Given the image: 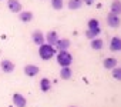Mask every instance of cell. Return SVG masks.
<instances>
[{
	"mask_svg": "<svg viewBox=\"0 0 121 107\" xmlns=\"http://www.w3.org/2000/svg\"><path fill=\"white\" fill-rule=\"evenodd\" d=\"M54 54H56V49L53 46H50L47 43L39 46V56L41 60H50V59H53Z\"/></svg>",
	"mask_w": 121,
	"mask_h": 107,
	"instance_id": "cell-1",
	"label": "cell"
},
{
	"mask_svg": "<svg viewBox=\"0 0 121 107\" xmlns=\"http://www.w3.org/2000/svg\"><path fill=\"white\" fill-rule=\"evenodd\" d=\"M56 60H57V63L61 67H70V64L73 63V56L70 54L67 50L66 51H58Z\"/></svg>",
	"mask_w": 121,
	"mask_h": 107,
	"instance_id": "cell-2",
	"label": "cell"
},
{
	"mask_svg": "<svg viewBox=\"0 0 121 107\" xmlns=\"http://www.w3.org/2000/svg\"><path fill=\"white\" fill-rule=\"evenodd\" d=\"M105 22H107V24H108L110 27H112V29H118L120 24H121V19H120V16L112 14V13H108V14H107Z\"/></svg>",
	"mask_w": 121,
	"mask_h": 107,
	"instance_id": "cell-3",
	"label": "cell"
},
{
	"mask_svg": "<svg viewBox=\"0 0 121 107\" xmlns=\"http://www.w3.org/2000/svg\"><path fill=\"white\" fill-rule=\"evenodd\" d=\"M71 46V41L70 39H58L57 43H56V51H66L69 50V47Z\"/></svg>",
	"mask_w": 121,
	"mask_h": 107,
	"instance_id": "cell-4",
	"label": "cell"
},
{
	"mask_svg": "<svg viewBox=\"0 0 121 107\" xmlns=\"http://www.w3.org/2000/svg\"><path fill=\"white\" fill-rule=\"evenodd\" d=\"M39 73H40L39 66H36V64H27V66H24V74L27 77H34Z\"/></svg>",
	"mask_w": 121,
	"mask_h": 107,
	"instance_id": "cell-5",
	"label": "cell"
},
{
	"mask_svg": "<svg viewBox=\"0 0 121 107\" xmlns=\"http://www.w3.org/2000/svg\"><path fill=\"white\" fill-rule=\"evenodd\" d=\"M13 104H14L16 107H26L27 100H26V97H24L23 94L14 93V94H13Z\"/></svg>",
	"mask_w": 121,
	"mask_h": 107,
	"instance_id": "cell-6",
	"label": "cell"
},
{
	"mask_svg": "<svg viewBox=\"0 0 121 107\" xmlns=\"http://www.w3.org/2000/svg\"><path fill=\"white\" fill-rule=\"evenodd\" d=\"M31 39H33V43L37 44V46H41V44H44V41H46L44 34H43V31H40V30H34L33 34H31Z\"/></svg>",
	"mask_w": 121,
	"mask_h": 107,
	"instance_id": "cell-7",
	"label": "cell"
},
{
	"mask_svg": "<svg viewBox=\"0 0 121 107\" xmlns=\"http://www.w3.org/2000/svg\"><path fill=\"white\" fill-rule=\"evenodd\" d=\"M44 39H46V43L47 44H50V46H56V43H57V40H58V34H57V31H54V30H50L46 36H44Z\"/></svg>",
	"mask_w": 121,
	"mask_h": 107,
	"instance_id": "cell-8",
	"label": "cell"
},
{
	"mask_svg": "<svg viewBox=\"0 0 121 107\" xmlns=\"http://www.w3.org/2000/svg\"><path fill=\"white\" fill-rule=\"evenodd\" d=\"M0 67H2V70L4 71V73H13L14 71V69H16V66H14V63L12 62V60H2V63H0Z\"/></svg>",
	"mask_w": 121,
	"mask_h": 107,
	"instance_id": "cell-9",
	"label": "cell"
},
{
	"mask_svg": "<svg viewBox=\"0 0 121 107\" xmlns=\"http://www.w3.org/2000/svg\"><path fill=\"white\" fill-rule=\"evenodd\" d=\"M7 7L12 13H20L22 12V3L19 0H9L7 2Z\"/></svg>",
	"mask_w": 121,
	"mask_h": 107,
	"instance_id": "cell-10",
	"label": "cell"
},
{
	"mask_svg": "<svg viewBox=\"0 0 121 107\" xmlns=\"http://www.w3.org/2000/svg\"><path fill=\"white\" fill-rule=\"evenodd\" d=\"M110 13L117 16L121 14V0H112V3L110 4Z\"/></svg>",
	"mask_w": 121,
	"mask_h": 107,
	"instance_id": "cell-11",
	"label": "cell"
},
{
	"mask_svg": "<svg viewBox=\"0 0 121 107\" xmlns=\"http://www.w3.org/2000/svg\"><path fill=\"white\" fill-rule=\"evenodd\" d=\"M110 50L111 51H121V39L120 37H112L110 41Z\"/></svg>",
	"mask_w": 121,
	"mask_h": 107,
	"instance_id": "cell-12",
	"label": "cell"
},
{
	"mask_svg": "<svg viewBox=\"0 0 121 107\" xmlns=\"http://www.w3.org/2000/svg\"><path fill=\"white\" fill-rule=\"evenodd\" d=\"M103 66H104V69H107V70H112L114 67H117V60H115L114 57H107V59H104V62H103Z\"/></svg>",
	"mask_w": 121,
	"mask_h": 107,
	"instance_id": "cell-13",
	"label": "cell"
},
{
	"mask_svg": "<svg viewBox=\"0 0 121 107\" xmlns=\"http://www.w3.org/2000/svg\"><path fill=\"white\" fill-rule=\"evenodd\" d=\"M50 89H51V80L47 79V77H43V79L40 80V90H41L43 93H47Z\"/></svg>",
	"mask_w": 121,
	"mask_h": 107,
	"instance_id": "cell-14",
	"label": "cell"
},
{
	"mask_svg": "<svg viewBox=\"0 0 121 107\" xmlns=\"http://www.w3.org/2000/svg\"><path fill=\"white\" fill-rule=\"evenodd\" d=\"M33 13L31 12H29V10H24V12H22L20 13V16H19V19H20V22H23V23H29V22H31L33 20Z\"/></svg>",
	"mask_w": 121,
	"mask_h": 107,
	"instance_id": "cell-15",
	"label": "cell"
},
{
	"mask_svg": "<svg viewBox=\"0 0 121 107\" xmlns=\"http://www.w3.org/2000/svg\"><path fill=\"white\" fill-rule=\"evenodd\" d=\"M100 33H101V29H100V27H97V29H87V30H86V37L93 40V39L98 37Z\"/></svg>",
	"mask_w": 121,
	"mask_h": 107,
	"instance_id": "cell-16",
	"label": "cell"
},
{
	"mask_svg": "<svg viewBox=\"0 0 121 107\" xmlns=\"http://www.w3.org/2000/svg\"><path fill=\"white\" fill-rule=\"evenodd\" d=\"M73 76V71L70 67H61V70H60V77H61L63 80H70Z\"/></svg>",
	"mask_w": 121,
	"mask_h": 107,
	"instance_id": "cell-17",
	"label": "cell"
},
{
	"mask_svg": "<svg viewBox=\"0 0 121 107\" xmlns=\"http://www.w3.org/2000/svg\"><path fill=\"white\" fill-rule=\"evenodd\" d=\"M83 6V0H69L67 2V7L70 10H78Z\"/></svg>",
	"mask_w": 121,
	"mask_h": 107,
	"instance_id": "cell-18",
	"label": "cell"
},
{
	"mask_svg": "<svg viewBox=\"0 0 121 107\" xmlns=\"http://www.w3.org/2000/svg\"><path fill=\"white\" fill-rule=\"evenodd\" d=\"M90 46H91V49H93V50H101V49H103V46H104V41H103L101 39L95 37V39H93V40L90 41Z\"/></svg>",
	"mask_w": 121,
	"mask_h": 107,
	"instance_id": "cell-19",
	"label": "cell"
},
{
	"mask_svg": "<svg viewBox=\"0 0 121 107\" xmlns=\"http://www.w3.org/2000/svg\"><path fill=\"white\" fill-rule=\"evenodd\" d=\"M63 6H64L63 0H51V7H53L54 10H61Z\"/></svg>",
	"mask_w": 121,
	"mask_h": 107,
	"instance_id": "cell-20",
	"label": "cell"
},
{
	"mask_svg": "<svg viewBox=\"0 0 121 107\" xmlns=\"http://www.w3.org/2000/svg\"><path fill=\"white\" fill-rule=\"evenodd\" d=\"M112 77L115 80H120L121 81V67H114L112 69Z\"/></svg>",
	"mask_w": 121,
	"mask_h": 107,
	"instance_id": "cell-21",
	"label": "cell"
},
{
	"mask_svg": "<svg viewBox=\"0 0 121 107\" xmlns=\"http://www.w3.org/2000/svg\"><path fill=\"white\" fill-rule=\"evenodd\" d=\"M97 27H100L98 20H95V19H90V20H88V29H97Z\"/></svg>",
	"mask_w": 121,
	"mask_h": 107,
	"instance_id": "cell-22",
	"label": "cell"
},
{
	"mask_svg": "<svg viewBox=\"0 0 121 107\" xmlns=\"http://www.w3.org/2000/svg\"><path fill=\"white\" fill-rule=\"evenodd\" d=\"M83 3L87 4V6H91V4L94 3V0H83Z\"/></svg>",
	"mask_w": 121,
	"mask_h": 107,
	"instance_id": "cell-23",
	"label": "cell"
},
{
	"mask_svg": "<svg viewBox=\"0 0 121 107\" xmlns=\"http://www.w3.org/2000/svg\"><path fill=\"white\" fill-rule=\"evenodd\" d=\"M70 107H76V106H70Z\"/></svg>",
	"mask_w": 121,
	"mask_h": 107,
	"instance_id": "cell-24",
	"label": "cell"
},
{
	"mask_svg": "<svg viewBox=\"0 0 121 107\" xmlns=\"http://www.w3.org/2000/svg\"><path fill=\"white\" fill-rule=\"evenodd\" d=\"M0 2H2V0H0Z\"/></svg>",
	"mask_w": 121,
	"mask_h": 107,
	"instance_id": "cell-25",
	"label": "cell"
}]
</instances>
